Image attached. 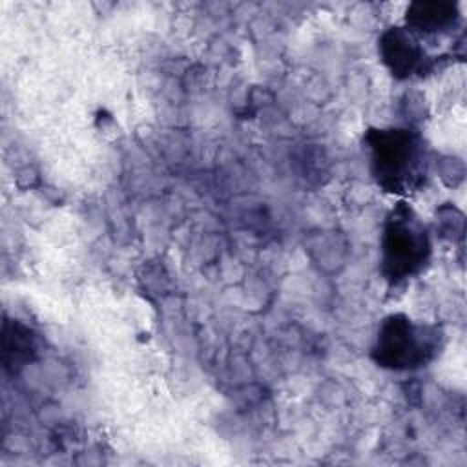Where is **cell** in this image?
I'll use <instances>...</instances> for the list:
<instances>
[{
    "instance_id": "obj_1",
    "label": "cell",
    "mask_w": 467,
    "mask_h": 467,
    "mask_svg": "<svg viewBox=\"0 0 467 467\" xmlns=\"http://www.w3.org/2000/svg\"><path fill=\"white\" fill-rule=\"evenodd\" d=\"M370 170L376 182L390 193H407L423 186L427 151L418 131L409 128L368 130Z\"/></svg>"
},
{
    "instance_id": "obj_2",
    "label": "cell",
    "mask_w": 467,
    "mask_h": 467,
    "mask_svg": "<svg viewBox=\"0 0 467 467\" xmlns=\"http://www.w3.org/2000/svg\"><path fill=\"white\" fill-rule=\"evenodd\" d=\"M431 255V241L425 224L400 202L387 217L381 239V272L390 283H401L418 275Z\"/></svg>"
},
{
    "instance_id": "obj_3",
    "label": "cell",
    "mask_w": 467,
    "mask_h": 467,
    "mask_svg": "<svg viewBox=\"0 0 467 467\" xmlns=\"http://www.w3.org/2000/svg\"><path fill=\"white\" fill-rule=\"evenodd\" d=\"M438 350L440 334L434 327L414 323L403 314H390L379 323L372 358L383 368L414 370L427 365Z\"/></svg>"
},
{
    "instance_id": "obj_4",
    "label": "cell",
    "mask_w": 467,
    "mask_h": 467,
    "mask_svg": "<svg viewBox=\"0 0 467 467\" xmlns=\"http://www.w3.org/2000/svg\"><path fill=\"white\" fill-rule=\"evenodd\" d=\"M379 55L390 73L398 78H407L423 71L427 57L420 42L409 29L390 27L379 38Z\"/></svg>"
},
{
    "instance_id": "obj_5",
    "label": "cell",
    "mask_w": 467,
    "mask_h": 467,
    "mask_svg": "<svg viewBox=\"0 0 467 467\" xmlns=\"http://www.w3.org/2000/svg\"><path fill=\"white\" fill-rule=\"evenodd\" d=\"M405 20L410 33H443L456 24L458 9L451 2H414L407 9Z\"/></svg>"
},
{
    "instance_id": "obj_6",
    "label": "cell",
    "mask_w": 467,
    "mask_h": 467,
    "mask_svg": "<svg viewBox=\"0 0 467 467\" xmlns=\"http://www.w3.org/2000/svg\"><path fill=\"white\" fill-rule=\"evenodd\" d=\"M4 350H5V363L7 365H20L27 359H31V354L35 352L33 336L29 328H26L20 323H5L4 330Z\"/></svg>"
}]
</instances>
